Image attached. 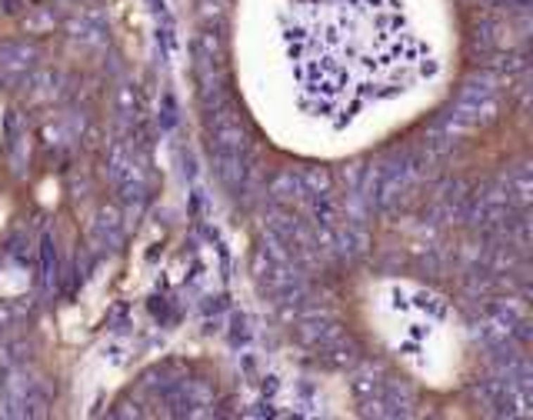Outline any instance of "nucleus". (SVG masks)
<instances>
[{
    "label": "nucleus",
    "instance_id": "f257e3e1",
    "mask_svg": "<svg viewBox=\"0 0 533 420\" xmlns=\"http://www.w3.org/2000/svg\"><path fill=\"white\" fill-rule=\"evenodd\" d=\"M283 37L300 101L323 114H357L420 70V40L397 0H297Z\"/></svg>",
    "mask_w": 533,
    "mask_h": 420
}]
</instances>
